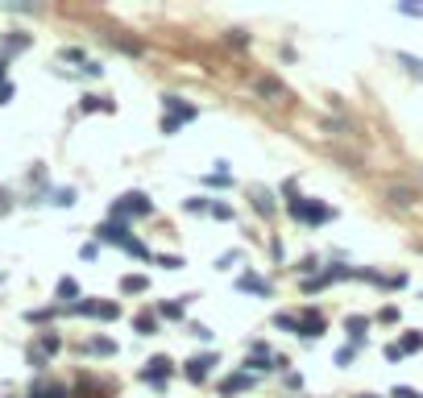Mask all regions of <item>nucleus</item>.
Returning <instances> with one entry per match:
<instances>
[{"instance_id":"1","label":"nucleus","mask_w":423,"mask_h":398,"mask_svg":"<svg viewBox=\"0 0 423 398\" xmlns=\"http://www.w3.org/2000/svg\"><path fill=\"white\" fill-rule=\"evenodd\" d=\"M195 116H199V108L187 104L183 96H166V100H162V133H166V137L179 133V129H183L187 120H195Z\"/></svg>"},{"instance_id":"2","label":"nucleus","mask_w":423,"mask_h":398,"mask_svg":"<svg viewBox=\"0 0 423 398\" xmlns=\"http://www.w3.org/2000/svg\"><path fill=\"white\" fill-rule=\"evenodd\" d=\"M150 212H154V203H150L141 191H129V195H120V199L112 203V220H120V224H125V220H145Z\"/></svg>"},{"instance_id":"3","label":"nucleus","mask_w":423,"mask_h":398,"mask_svg":"<svg viewBox=\"0 0 423 398\" xmlns=\"http://www.w3.org/2000/svg\"><path fill=\"white\" fill-rule=\"evenodd\" d=\"M287 212H291L299 224H328V220H332V208H324V203H316V199H303V195L291 199Z\"/></svg>"},{"instance_id":"4","label":"nucleus","mask_w":423,"mask_h":398,"mask_svg":"<svg viewBox=\"0 0 423 398\" xmlns=\"http://www.w3.org/2000/svg\"><path fill=\"white\" fill-rule=\"evenodd\" d=\"M170 374H174V361H170V357H150V361H145V370H141L137 378H141L145 386H166V382H170Z\"/></svg>"},{"instance_id":"5","label":"nucleus","mask_w":423,"mask_h":398,"mask_svg":"<svg viewBox=\"0 0 423 398\" xmlns=\"http://www.w3.org/2000/svg\"><path fill=\"white\" fill-rule=\"evenodd\" d=\"M341 278H353V270H349V266H328V270H320V274L303 278V291H307V295H316V291H324V287H332V282H341Z\"/></svg>"},{"instance_id":"6","label":"nucleus","mask_w":423,"mask_h":398,"mask_svg":"<svg viewBox=\"0 0 423 398\" xmlns=\"http://www.w3.org/2000/svg\"><path fill=\"white\" fill-rule=\"evenodd\" d=\"M96 245H129V224H120V220H104V224H96Z\"/></svg>"},{"instance_id":"7","label":"nucleus","mask_w":423,"mask_h":398,"mask_svg":"<svg viewBox=\"0 0 423 398\" xmlns=\"http://www.w3.org/2000/svg\"><path fill=\"white\" fill-rule=\"evenodd\" d=\"M62 311H71V316H96V320H116V316H120V307H116V303H96V299L71 303V307H62Z\"/></svg>"},{"instance_id":"8","label":"nucleus","mask_w":423,"mask_h":398,"mask_svg":"<svg viewBox=\"0 0 423 398\" xmlns=\"http://www.w3.org/2000/svg\"><path fill=\"white\" fill-rule=\"evenodd\" d=\"M420 349H423V332H407L403 341L386 345V357H390V361H403L407 353H420Z\"/></svg>"},{"instance_id":"9","label":"nucleus","mask_w":423,"mask_h":398,"mask_svg":"<svg viewBox=\"0 0 423 398\" xmlns=\"http://www.w3.org/2000/svg\"><path fill=\"white\" fill-rule=\"evenodd\" d=\"M212 365H216V357L212 353H204V357H191L187 365H183V374H187V382H208V374H212Z\"/></svg>"},{"instance_id":"10","label":"nucleus","mask_w":423,"mask_h":398,"mask_svg":"<svg viewBox=\"0 0 423 398\" xmlns=\"http://www.w3.org/2000/svg\"><path fill=\"white\" fill-rule=\"evenodd\" d=\"M237 291H245V295H262V299H270V291H274V287H270V282H266L262 274H241V278H237Z\"/></svg>"},{"instance_id":"11","label":"nucleus","mask_w":423,"mask_h":398,"mask_svg":"<svg viewBox=\"0 0 423 398\" xmlns=\"http://www.w3.org/2000/svg\"><path fill=\"white\" fill-rule=\"evenodd\" d=\"M320 332H324V316H320V311H303V316H299V336L316 341Z\"/></svg>"},{"instance_id":"12","label":"nucleus","mask_w":423,"mask_h":398,"mask_svg":"<svg viewBox=\"0 0 423 398\" xmlns=\"http://www.w3.org/2000/svg\"><path fill=\"white\" fill-rule=\"evenodd\" d=\"M253 382H258V378L241 370V374H233V378H224V382H220V395H224V398H228V395H241V390H249Z\"/></svg>"},{"instance_id":"13","label":"nucleus","mask_w":423,"mask_h":398,"mask_svg":"<svg viewBox=\"0 0 423 398\" xmlns=\"http://www.w3.org/2000/svg\"><path fill=\"white\" fill-rule=\"evenodd\" d=\"M345 328H349V336H353V349H361V345H366V332H370V320H366V316H349Z\"/></svg>"},{"instance_id":"14","label":"nucleus","mask_w":423,"mask_h":398,"mask_svg":"<svg viewBox=\"0 0 423 398\" xmlns=\"http://www.w3.org/2000/svg\"><path fill=\"white\" fill-rule=\"evenodd\" d=\"M249 195H253V212H262V216H274V195H270L266 187H253Z\"/></svg>"},{"instance_id":"15","label":"nucleus","mask_w":423,"mask_h":398,"mask_svg":"<svg viewBox=\"0 0 423 398\" xmlns=\"http://www.w3.org/2000/svg\"><path fill=\"white\" fill-rule=\"evenodd\" d=\"M145 287H150L145 274H125V278H120V291H125V295H141Z\"/></svg>"},{"instance_id":"16","label":"nucleus","mask_w":423,"mask_h":398,"mask_svg":"<svg viewBox=\"0 0 423 398\" xmlns=\"http://www.w3.org/2000/svg\"><path fill=\"white\" fill-rule=\"evenodd\" d=\"M58 299H62V307H71V303L79 299V282H75V278H62V282H58Z\"/></svg>"},{"instance_id":"17","label":"nucleus","mask_w":423,"mask_h":398,"mask_svg":"<svg viewBox=\"0 0 423 398\" xmlns=\"http://www.w3.org/2000/svg\"><path fill=\"white\" fill-rule=\"evenodd\" d=\"M125 253H129V257H137V262H150V257H154V253H150V245H145V241H137V237H129Z\"/></svg>"},{"instance_id":"18","label":"nucleus","mask_w":423,"mask_h":398,"mask_svg":"<svg viewBox=\"0 0 423 398\" xmlns=\"http://www.w3.org/2000/svg\"><path fill=\"white\" fill-rule=\"evenodd\" d=\"M87 353H100V357H112V353H116V345H112L108 336H91V341H87Z\"/></svg>"},{"instance_id":"19","label":"nucleus","mask_w":423,"mask_h":398,"mask_svg":"<svg viewBox=\"0 0 423 398\" xmlns=\"http://www.w3.org/2000/svg\"><path fill=\"white\" fill-rule=\"evenodd\" d=\"M183 311H187V299H179V303H162V307H158L162 320H183Z\"/></svg>"},{"instance_id":"20","label":"nucleus","mask_w":423,"mask_h":398,"mask_svg":"<svg viewBox=\"0 0 423 398\" xmlns=\"http://www.w3.org/2000/svg\"><path fill=\"white\" fill-rule=\"evenodd\" d=\"M58 345H62V341H58L54 332H42V341H37V357H50V353H58Z\"/></svg>"},{"instance_id":"21","label":"nucleus","mask_w":423,"mask_h":398,"mask_svg":"<svg viewBox=\"0 0 423 398\" xmlns=\"http://www.w3.org/2000/svg\"><path fill=\"white\" fill-rule=\"evenodd\" d=\"M96 108H104V112H112L116 104H112V100H100V96H83V112H96Z\"/></svg>"},{"instance_id":"22","label":"nucleus","mask_w":423,"mask_h":398,"mask_svg":"<svg viewBox=\"0 0 423 398\" xmlns=\"http://www.w3.org/2000/svg\"><path fill=\"white\" fill-rule=\"evenodd\" d=\"M50 203H54V208H71V203H75V187H62V191H54V195H50Z\"/></svg>"},{"instance_id":"23","label":"nucleus","mask_w":423,"mask_h":398,"mask_svg":"<svg viewBox=\"0 0 423 398\" xmlns=\"http://www.w3.org/2000/svg\"><path fill=\"white\" fill-rule=\"evenodd\" d=\"M133 328H137L141 336H154V328H158V320H154V316L145 311V316H137V320H133Z\"/></svg>"},{"instance_id":"24","label":"nucleus","mask_w":423,"mask_h":398,"mask_svg":"<svg viewBox=\"0 0 423 398\" xmlns=\"http://www.w3.org/2000/svg\"><path fill=\"white\" fill-rule=\"evenodd\" d=\"M274 328H282V332H295V336H299V320H295V316H287V311H278V316H274Z\"/></svg>"},{"instance_id":"25","label":"nucleus","mask_w":423,"mask_h":398,"mask_svg":"<svg viewBox=\"0 0 423 398\" xmlns=\"http://www.w3.org/2000/svg\"><path fill=\"white\" fill-rule=\"evenodd\" d=\"M29 46V37L25 33H12V37H4V54H17V50H25Z\"/></svg>"},{"instance_id":"26","label":"nucleus","mask_w":423,"mask_h":398,"mask_svg":"<svg viewBox=\"0 0 423 398\" xmlns=\"http://www.w3.org/2000/svg\"><path fill=\"white\" fill-rule=\"evenodd\" d=\"M58 316V307H42V311H25V320L29 324H46V320H54Z\"/></svg>"},{"instance_id":"27","label":"nucleus","mask_w":423,"mask_h":398,"mask_svg":"<svg viewBox=\"0 0 423 398\" xmlns=\"http://www.w3.org/2000/svg\"><path fill=\"white\" fill-rule=\"evenodd\" d=\"M258 91L262 96H282V83L278 79H258Z\"/></svg>"},{"instance_id":"28","label":"nucleus","mask_w":423,"mask_h":398,"mask_svg":"<svg viewBox=\"0 0 423 398\" xmlns=\"http://www.w3.org/2000/svg\"><path fill=\"white\" fill-rule=\"evenodd\" d=\"M187 212H195V216H204V212H212V199H204V195H195V199H187Z\"/></svg>"},{"instance_id":"29","label":"nucleus","mask_w":423,"mask_h":398,"mask_svg":"<svg viewBox=\"0 0 423 398\" xmlns=\"http://www.w3.org/2000/svg\"><path fill=\"white\" fill-rule=\"evenodd\" d=\"M208 216H216V220H233V208H228V203H224V199H216V203H212V212H208Z\"/></svg>"},{"instance_id":"30","label":"nucleus","mask_w":423,"mask_h":398,"mask_svg":"<svg viewBox=\"0 0 423 398\" xmlns=\"http://www.w3.org/2000/svg\"><path fill=\"white\" fill-rule=\"evenodd\" d=\"M399 62L411 71V75H423V58H411V54H399Z\"/></svg>"},{"instance_id":"31","label":"nucleus","mask_w":423,"mask_h":398,"mask_svg":"<svg viewBox=\"0 0 423 398\" xmlns=\"http://www.w3.org/2000/svg\"><path fill=\"white\" fill-rule=\"evenodd\" d=\"M353 357H357V349H353V345H345V349H341V353H336V365H349V361H353Z\"/></svg>"},{"instance_id":"32","label":"nucleus","mask_w":423,"mask_h":398,"mask_svg":"<svg viewBox=\"0 0 423 398\" xmlns=\"http://www.w3.org/2000/svg\"><path fill=\"white\" fill-rule=\"evenodd\" d=\"M204 183H208V187H228V174H216V170H212Z\"/></svg>"},{"instance_id":"33","label":"nucleus","mask_w":423,"mask_h":398,"mask_svg":"<svg viewBox=\"0 0 423 398\" xmlns=\"http://www.w3.org/2000/svg\"><path fill=\"white\" fill-rule=\"evenodd\" d=\"M96 253H100V245H96V241H87V245H83V249H79V257H83V262H91V257H96Z\"/></svg>"},{"instance_id":"34","label":"nucleus","mask_w":423,"mask_h":398,"mask_svg":"<svg viewBox=\"0 0 423 398\" xmlns=\"http://www.w3.org/2000/svg\"><path fill=\"white\" fill-rule=\"evenodd\" d=\"M237 262H241V253H224V257H220V262H216V266H220V270H233V266H237Z\"/></svg>"},{"instance_id":"35","label":"nucleus","mask_w":423,"mask_h":398,"mask_svg":"<svg viewBox=\"0 0 423 398\" xmlns=\"http://www.w3.org/2000/svg\"><path fill=\"white\" fill-rule=\"evenodd\" d=\"M390 398H423V395H415L411 386H395V390H390Z\"/></svg>"},{"instance_id":"36","label":"nucleus","mask_w":423,"mask_h":398,"mask_svg":"<svg viewBox=\"0 0 423 398\" xmlns=\"http://www.w3.org/2000/svg\"><path fill=\"white\" fill-rule=\"evenodd\" d=\"M191 336H195V341H212V328H204V324H195V328H191Z\"/></svg>"},{"instance_id":"37","label":"nucleus","mask_w":423,"mask_h":398,"mask_svg":"<svg viewBox=\"0 0 423 398\" xmlns=\"http://www.w3.org/2000/svg\"><path fill=\"white\" fill-rule=\"evenodd\" d=\"M399 12H407V17H423V4H399Z\"/></svg>"},{"instance_id":"38","label":"nucleus","mask_w":423,"mask_h":398,"mask_svg":"<svg viewBox=\"0 0 423 398\" xmlns=\"http://www.w3.org/2000/svg\"><path fill=\"white\" fill-rule=\"evenodd\" d=\"M158 262H162L166 270H179V266H183V257H174V253H170V257H158Z\"/></svg>"},{"instance_id":"39","label":"nucleus","mask_w":423,"mask_h":398,"mask_svg":"<svg viewBox=\"0 0 423 398\" xmlns=\"http://www.w3.org/2000/svg\"><path fill=\"white\" fill-rule=\"evenodd\" d=\"M12 100V83H0V104H8Z\"/></svg>"},{"instance_id":"40","label":"nucleus","mask_w":423,"mask_h":398,"mask_svg":"<svg viewBox=\"0 0 423 398\" xmlns=\"http://www.w3.org/2000/svg\"><path fill=\"white\" fill-rule=\"evenodd\" d=\"M0 83H8V58L0 54Z\"/></svg>"},{"instance_id":"41","label":"nucleus","mask_w":423,"mask_h":398,"mask_svg":"<svg viewBox=\"0 0 423 398\" xmlns=\"http://www.w3.org/2000/svg\"><path fill=\"white\" fill-rule=\"evenodd\" d=\"M361 398H378V395H361Z\"/></svg>"}]
</instances>
